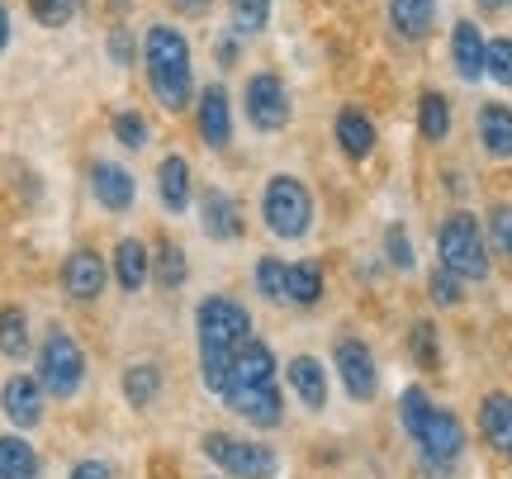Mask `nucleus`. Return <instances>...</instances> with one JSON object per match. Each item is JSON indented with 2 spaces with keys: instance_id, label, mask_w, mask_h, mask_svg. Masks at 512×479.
<instances>
[{
  "instance_id": "35",
  "label": "nucleus",
  "mask_w": 512,
  "mask_h": 479,
  "mask_svg": "<svg viewBox=\"0 0 512 479\" xmlns=\"http://www.w3.org/2000/svg\"><path fill=\"white\" fill-rule=\"evenodd\" d=\"M408 351H413V361H418L422 370H437L441 366L437 328H432V323H413V332H408Z\"/></svg>"
},
{
  "instance_id": "40",
  "label": "nucleus",
  "mask_w": 512,
  "mask_h": 479,
  "mask_svg": "<svg viewBox=\"0 0 512 479\" xmlns=\"http://www.w3.org/2000/svg\"><path fill=\"white\" fill-rule=\"evenodd\" d=\"M110 53H114V62H124V67H128V57H133V34H128V29H114Z\"/></svg>"
},
{
  "instance_id": "10",
  "label": "nucleus",
  "mask_w": 512,
  "mask_h": 479,
  "mask_svg": "<svg viewBox=\"0 0 512 479\" xmlns=\"http://www.w3.org/2000/svg\"><path fill=\"white\" fill-rule=\"evenodd\" d=\"M223 404L233 408L238 418H247L252 427H280V418H285V399H280L275 380H266V385L228 389V394H223Z\"/></svg>"
},
{
  "instance_id": "2",
  "label": "nucleus",
  "mask_w": 512,
  "mask_h": 479,
  "mask_svg": "<svg viewBox=\"0 0 512 479\" xmlns=\"http://www.w3.org/2000/svg\"><path fill=\"white\" fill-rule=\"evenodd\" d=\"M399 423H403V432L413 437V446H418L427 475L446 479L460 465V456H465V427H460V418L451 408H437L418 385L403 389Z\"/></svg>"
},
{
  "instance_id": "5",
  "label": "nucleus",
  "mask_w": 512,
  "mask_h": 479,
  "mask_svg": "<svg viewBox=\"0 0 512 479\" xmlns=\"http://www.w3.org/2000/svg\"><path fill=\"white\" fill-rule=\"evenodd\" d=\"M261 219L280 242H299L313 228V195L299 176H271L261 195Z\"/></svg>"
},
{
  "instance_id": "37",
  "label": "nucleus",
  "mask_w": 512,
  "mask_h": 479,
  "mask_svg": "<svg viewBox=\"0 0 512 479\" xmlns=\"http://www.w3.org/2000/svg\"><path fill=\"white\" fill-rule=\"evenodd\" d=\"M114 138H119V143H124L128 152H143V148H147V138H152V129H147L143 114L124 110V114H114Z\"/></svg>"
},
{
  "instance_id": "1",
  "label": "nucleus",
  "mask_w": 512,
  "mask_h": 479,
  "mask_svg": "<svg viewBox=\"0 0 512 479\" xmlns=\"http://www.w3.org/2000/svg\"><path fill=\"white\" fill-rule=\"evenodd\" d=\"M195 332H200V370L209 394H228V380H233V356L238 347L252 337V314L242 309L238 299L214 295L195 309Z\"/></svg>"
},
{
  "instance_id": "27",
  "label": "nucleus",
  "mask_w": 512,
  "mask_h": 479,
  "mask_svg": "<svg viewBox=\"0 0 512 479\" xmlns=\"http://www.w3.org/2000/svg\"><path fill=\"white\" fill-rule=\"evenodd\" d=\"M323 299V266L318 261H294L290 266V304L313 309Z\"/></svg>"
},
{
  "instance_id": "12",
  "label": "nucleus",
  "mask_w": 512,
  "mask_h": 479,
  "mask_svg": "<svg viewBox=\"0 0 512 479\" xmlns=\"http://www.w3.org/2000/svg\"><path fill=\"white\" fill-rule=\"evenodd\" d=\"M200 138H204V148H214L223 152L228 143H233V105H228V91H223L219 81L214 86H204L200 91Z\"/></svg>"
},
{
  "instance_id": "4",
  "label": "nucleus",
  "mask_w": 512,
  "mask_h": 479,
  "mask_svg": "<svg viewBox=\"0 0 512 479\" xmlns=\"http://www.w3.org/2000/svg\"><path fill=\"white\" fill-rule=\"evenodd\" d=\"M437 257L446 271L460 280H489L494 261H489V242H484V223L470 209H451L437 228Z\"/></svg>"
},
{
  "instance_id": "6",
  "label": "nucleus",
  "mask_w": 512,
  "mask_h": 479,
  "mask_svg": "<svg viewBox=\"0 0 512 479\" xmlns=\"http://www.w3.org/2000/svg\"><path fill=\"white\" fill-rule=\"evenodd\" d=\"M38 380H43V389L57 394V399H72L76 389L86 385V351H81V342H76L72 332L53 328L48 337H43V351H38Z\"/></svg>"
},
{
  "instance_id": "28",
  "label": "nucleus",
  "mask_w": 512,
  "mask_h": 479,
  "mask_svg": "<svg viewBox=\"0 0 512 479\" xmlns=\"http://www.w3.org/2000/svg\"><path fill=\"white\" fill-rule=\"evenodd\" d=\"M162 394V370L157 366H128L124 370V399L133 408H152Z\"/></svg>"
},
{
  "instance_id": "44",
  "label": "nucleus",
  "mask_w": 512,
  "mask_h": 479,
  "mask_svg": "<svg viewBox=\"0 0 512 479\" xmlns=\"http://www.w3.org/2000/svg\"><path fill=\"white\" fill-rule=\"evenodd\" d=\"M5 43H10V10L0 5V53H5Z\"/></svg>"
},
{
  "instance_id": "7",
  "label": "nucleus",
  "mask_w": 512,
  "mask_h": 479,
  "mask_svg": "<svg viewBox=\"0 0 512 479\" xmlns=\"http://www.w3.org/2000/svg\"><path fill=\"white\" fill-rule=\"evenodd\" d=\"M204 456L238 479H275L280 475V456H275L271 446L238 442V437H228V432H209V437H204Z\"/></svg>"
},
{
  "instance_id": "30",
  "label": "nucleus",
  "mask_w": 512,
  "mask_h": 479,
  "mask_svg": "<svg viewBox=\"0 0 512 479\" xmlns=\"http://www.w3.org/2000/svg\"><path fill=\"white\" fill-rule=\"evenodd\" d=\"M29 351V318H24V309H0V356H10V361H19Z\"/></svg>"
},
{
  "instance_id": "39",
  "label": "nucleus",
  "mask_w": 512,
  "mask_h": 479,
  "mask_svg": "<svg viewBox=\"0 0 512 479\" xmlns=\"http://www.w3.org/2000/svg\"><path fill=\"white\" fill-rule=\"evenodd\" d=\"M29 10H34L38 24H48V29H62V24L76 15V0H29Z\"/></svg>"
},
{
  "instance_id": "46",
  "label": "nucleus",
  "mask_w": 512,
  "mask_h": 479,
  "mask_svg": "<svg viewBox=\"0 0 512 479\" xmlns=\"http://www.w3.org/2000/svg\"><path fill=\"white\" fill-rule=\"evenodd\" d=\"M508 461H512V456H508Z\"/></svg>"
},
{
  "instance_id": "21",
  "label": "nucleus",
  "mask_w": 512,
  "mask_h": 479,
  "mask_svg": "<svg viewBox=\"0 0 512 479\" xmlns=\"http://www.w3.org/2000/svg\"><path fill=\"white\" fill-rule=\"evenodd\" d=\"M437 24V0H389V29L403 43H422Z\"/></svg>"
},
{
  "instance_id": "43",
  "label": "nucleus",
  "mask_w": 512,
  "mask_h": 479,
  "mask_svg": "<svg viewBox=\"0 0 512 479\" xmlns=\"http://www.w3.org/2000/svg\"><path fill=\"white\" fill-rule=\"evenodd\" d=\"M176 5H181V15H204L214 0H176Z\"/></svg>"
},
{
  "instance_id": "31",
  "label": "nucleus",
  "mask_w": 512,
  "mask_h": 479,
  "mask_svg": "<svg viewBox=\"0 0 512 479\" xmlns=\"http://www.w3.org/2000/svg\"><path fill=\"white\" fill-rule=\"evenodd\" d=\"M271 24V0H233V34L252 38Z\"/></svg>"
},
{
  "instance_id": "25",
  "label": "nucleus",
  "mask_w": 512,
  "mask_h": 479,
  "mask_svg": "<svg viewBox=\"0 0 512 479\" xmlns=\"http://www.w3.org/2000/svg\"><path fill=\"white\" fill-rule=\"evenodd\" d=\"M418 133H422V143H446L451 138V100L441 91L418 95Z\"/></svg>"
},
{
  "instance_id": "33",
  "label": "nucleus",
  "mask_w": 512,
  "mask_h": 479,
  "mask_svg": "<svg viewBox=\"0 0 512 479\" xmlns=\"http://www.w3.org/2000/svg\"><path fill=\"white\" fill-rule=\"evenodd\" d=\"M185 276H190L185 252L176 247V242H162V252H157V285H162V290H181Z\"/></svg>"
},
{
  "instance_id": "3",
  "label": "nucleus",
  "mask_w": 512,
  "mask_h": 479,
  "mask_svg": "<svg viewBox=\"0 0 512 479\" xmlns=\"http://www.w3.org/2000/svg\"><path fill=\"white\" fill-rule=\"evenodd\" d=\"M143 62H147V81L166 110H185L190 95H195V67H190V43L181 29L171 24H152L143 38Z\"/></svg>"
},
{
  "instance_id": "16",
  "label": "nucleus",
  "mask_w": 512,
  "mask_h": 479,
  "mask_svg": "<svg viewBox=\"0 0 512 479\" xmlns=\"http://www.w3.org/2000/svg\"><path fill=\"white\" fill-rule=\"evenodd\" d=\"M337 148L347 152L351 162H366L370 152H375V143H380V133H375V119H370L366 110H356V105H347V110H337Z\"/></svg>"
},
{
  "instance_id": "45",
  "label": "nucleus",
  "mask_w": 512,
  "mask_h": 479,
  "mask_svg": "<svg viewBox=\"0 0 512 479\" xmlns=\"http://www.w3.org/2000/svg\"><path fill=\"white\" fill-rule=\"evenodd\" d=\"M479 10H484V15H494V10H503V5H512V0H475Z\"/></svg>"
},
{
  "instance_id": "19",
  "label": "nucleus",
  "mask_w": 512,
  "mask_h": 479,
  "mask_svg": "<svg viewBox=\"0 0 512 479\" xmlns=\"http://www.w3.org/2000/svg\"><path fill=\"white\" fill-rule=\"evenodd\" d=\"M200 219H204V233L214 242H233L242 238V209L228 190H209L200 200Z\"/></svg>"
},
{
  "instance_id": "38",
  "label": "nucleus",
  "mask_w": 512,
  "mask_h": 479,
  "mask_svg": "<svg viewBox=\"0 0 512 479\" xmlns=\"http://www.w3.org/2000/svg\"><path fill=\"white\" fill-rule=\"evenodd\" d=\"M489 242L498 247V257L512 261V200H498L489 209Z\"/></svg>"
},
{
  "instance_id": "14",
  "label": "nucleus",
  "mask_w": 512,
  "mask_h": 479,
  "mask_svg": "<svg viewBox=\"0 0 512 479\" xmlns=\"http://www.w3.org/2000/svg\"><path fill=\"white\" fill-rule=\"evenodd\" d=\"M475 133H479V148L489 152L494 162H512V105L484 100L475 114Z\"/></svg>"
},
{
  "instance_id": "18",
  "label": "nucleus",
  "mask_w": 512,
  "mask_h": 479,
  "mask_svg": "<svg viewBox=\"0 0 512 479\" xmlns=\"http://www.w3.org/2000/svg\"><path fill=\"white\" fill-rule=\"evenodd\" d=\"M479 432H484V442L494 446L498 456H512V394H503V389L484 394V404H479Z\"/></svg>"
},
{
  "instance_id": "41",
  "label": "nucleus",
  "mask_w": 512,
  "mask_h": 479,
  "mask_svg": "<svg viewBox=\"0 0 512 479\" xmlns=\"http://www.w3.org/2000/svg\"><path fill=\"white\" fill-rule=\"evenodd\" d=\"M72 479H114V475H110V465L105 461H81L72 470Z\"/></svg>"
},
{
  "instance_id": "15",
  "label": "nucleus",
  "mask_w": 512,
  "mask_h": 479,
  "mask_svg": "<svg viewBox=\"0 0 512 479\" xmlns=\"http://www.w3.org/2000/svg\"><path fill=\"white\" fill-rule=\"evenodd\" d=\"M285 380H290L294 399L309 408V413H323L328 408V370L318 356H294L290 366H285Z\"/></svg>"
},
{
  "instance_id": "22",
  "label": "nucleus",
  "mask_w": 512,
  "mask_h": 479,
  "mask_svg": "<svg viewBox=\"0 0 512 479\" xmlns=\"http://www.w3.org/2000/svg\"><path fill=\"white\" fill-rule=\"evenodd\" d=\"M266 380H275V351L266 347V342L247 337V342L238 347V356H233V380H228V389L266 385Z\"/></svg>"
},
{
  "instance_id": "8",
  "label": "nucleus",
  "mask_w": 512,
  "mask_h": 479,
  "mask_svg": "<svg viewBox=\"0 0 512 479\" xmlns=\"http://www.w3.org/2000/svg\"><path fill=\"white\" fill-rule=\"evenodd\" d=\"M242 105H247V119L256 133H280L290 124V86L275 72H256L242 91Z\"/></svg>"
},
{
  "instance_id": "20",
  "label": "nucleus",
  "mask_w": 512,
  "mask_h": 479,
  "mask_svg": "<svg viewBox=\"0 0 512 479\" xmlns=\"http://www.w3.org/2000/svg\"><path fill=\"white\" fill-rule=\"evenodd\" d=\"M484 43L489 38L479 34L475 19H460L456 29H451V62H456L460 81H479L484 76Z\"/></svg>"
},
{
  "instance_id": "36",
  "label": "nucleus",
  "mask_w": 512,
  "mask_h": 479,
  "mask_svg": "<svg viewBox=\"0 0 512 479\" xmlns=\"http://www.w3.org/2000/svg\"><path fill=\"white\" fill-rule=\"evenodd\" d=\"M465 280L456 276V271H446V266H437L432 271V280H427V295H432V304H441V309H456L460 299H465V290H460Z\"/></svg>"
},
{
  "instance_id": "34",
  "label": "nucleus",
  "mask_w": 512,
  "mask_h": 479,
  "mask_svg": "<svg viewBox=\"0 0 512 479\" xmlns=\"http://www.w3.org/2000/svg\"><path fill=\"white\" fill-rule=\"evenodd\" d=\"M384 257H389L394 271H413V266H418V257H413V238H408L403 223H389V228H384Z\"/></svg>"
},
{
  "instance_id": "9",
  "label": "nucleus",
  "mask_w": 512,
  "mask_h": 479,
  "mask_svg": "<svg viewBox=\"0 0 512 479\" xmlns=\"http://www.w3.org/2000/svg\"><path fill=\"white\" fill-rule=\"evenodd\" d=\"M332 366L342 375V389H347L356 404H370L375 399V389H380V370H375V356L361 337H342L337 347H332Z\"/></svg>"
},
{
  "instance_id": "24",
  "label": "nucleus",
  "mask_w": 512,
  "mask_h": 479,
  "mask_svg": "<svg viewBox=\"0 0 512 479\" xmlns=\"http://www.w3.org/2000/svg\"><path fill=\"white\" fill-rule=\"evenodd\" d=\"M147 276H152V257H147V247L138 238H124L119 247H114V280L124 285L128 295H138L147 285Z\"/></svg>"
},
{
  "instance_id": "32",
  "label": "nucleus",
  "mask_w": 512,
  "mask_h": 479,
  "mask_svg": "<svg viewBox=\"0 0 512 479\" xmlns=\"http://www.w3.org/2000/svg\"><path fill=\"white\" fill-rule=\"evenodd\" d=\"M484 76L512 91V38H489L484 43Z\"/></svg>"
},
{
  "instance_id": "29",
  "label": "nucleus",
  "mask_w": 512,
  "mask_h": 479,
  "mask_svg": "<svg viewBox=\"0 0 512 479\" xmlns=\"http://www.w3.org/2000/svg\"><path fill=\"white\" fill-rule=\"evenodd\" d=\"M256 290L271 304H290V266L280 257H261L256 261Z\"/></svg>"
},
{
  "instance_id": "17",
  "label": "nucleus",
  "mask_w": 512,
  "mask_h": 479,
  "mask_svg": "<svg viewBox=\"0 0 512 479\" xmlns=\"http://www.w3.org/2000/svg\"><path fill=\"white\" fill-rule=\"evenodd\" d=\"M91 190H95V200L105 204L110 214H128V209H133V195H138L133 176H128L124 166H114V162H95L91 166Z\"/></svg>"
},
{
  "instance_id": "42",
  "label": "nucleus",
  "mask_w": 512,
  "mask_h": 479,
  "mask_svg": "<svg viewBox=\"0 0 512 479\" xmlns=\"http://www.w3.org/2000/svg\"><path fill=\"white\" fill-rule=\"evenodd\" d=\"M214 57H219L223 67H233V62H238V34L223 38V43H214Z\"/></svg>"
},
{
  "instance_id": "13",
  "label": "nucleus",
  "mask_w": 512,
  "mask_h": 479,
  "mask_svg": "<svg viewBox=\"0 0 512 479\" xmlns=\"http://www.w3.org/2000/svg\"><path fill=\"white\" fill-rule=\"evenodd\" d=\"M0 408L15 427H38L43 423V380L34 375H10L0 389Z\"/></svg>"
},
{
  "instance_id": "11",
  "label": "nucleus",
  "mask_w": 512,
  "mask_h": 479,
  "mask_svg": "<svg viewBox=\"0 0 512 479\" xmlns=\"http://www.w3.org/2000/svg\"><path fill=\"white\" fill-rule=\"evenodd\" d=\"M62 290L81 304H91V299L105 295V257L91 252V247H76L67 266H62Z\"/></svg>"
},
{
  "instance_id": "23",
  "label": "nucleus",
  "mask_w": 512,
  "mask_h": 479,
  "mask_svg": "<svg viewBox=\"0 0 512 479\" xmlns=\"http://www.w3.org/2000/svg\"><path fill=\"white\" fill-rule=\"evenodd\" d=\"M157 195H162L166 214H185V204H190V162L181 152L162 157V166H157Z\"/></svg>"
},
{
  "instance_id": "26",
  "label": "nucleus",
  "mask_w": 512,
  "mask_h": 479,
  "mask_svg": "<svg viewBox=\"0 0 512 479\" xmlns=\"http://www.w3.org/2000/svg\"><path fill=\"white\" fill-rule=\"evenodd\" d=\"M0 479H38V451L24 437H0Z\"/></svg>"
}]
</instances>
